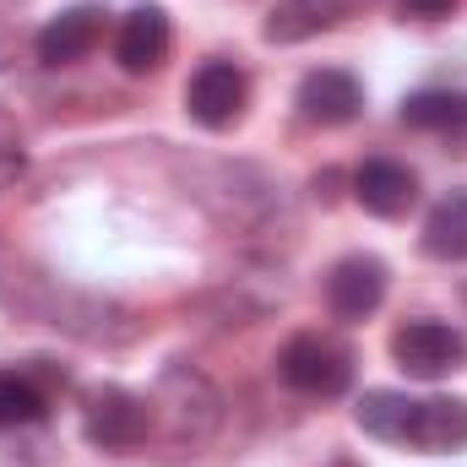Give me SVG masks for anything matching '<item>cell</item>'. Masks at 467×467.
Here are the masks:
<instances>
[{"label":"cell","instance_id":"1","mask_svg":"<svg viewBox=\"0 0 467 467\" xmlns=\"http://www.w3.org/2000/svg\"><path fill=\"white\" fill-rule=\"evenodd\" d=\"M277 375L305 397H337L353 380V348L332 332H299L277 353Z\"/></svg>","mask_w":467,"mask_h":467},{"label":"cell","instance_id":"2","mask_svg":"<svg viewBox=\"0 0 467 467\" xmlns=\"http://www.w3.org/2000/svg\"><path fill=\"white\" fill-rule=\"evenodd\" d=\"M147 430H152L147 397H136V391H125V386H93V391L82 397V435H88L93 446H104V451H130V446L147 441Z\"/></svg>","mask_w":467,"mask_h":467},{"label":"cell","instance_id":"3","mask_svg":"<svg viewBox=\"0 0 467 467\" xmlns=\"http://www.w3.org/2000/svg\"><path fill=\"white\" fill-rule=\"evenodd\" d=\"M391 358L413 375V380H446L451 369H462L467 337L446 321H408L391 332Z\"/></svg>","mask_w":467,"mask_h":467},{"label":"cell","instance_id":"4","mask_svg":"<svg viewBox=\"0 0 467 467\" xmlns=\"http://www.w3.org/2000/svg\"><path fill=\"white\" fill-rule=\"evenodd\" d=\"M244 104H250V82L234 60H207L185 88V109L207 130H229L234 119L244 115Z\"/></svg>","mask_w":467,"mask_h":467},{"label":"cell","instance_id":"5","mask_svg":"<svg viewBox=\"0 0 467 467\" xmlns=\"http://www.w3.org/2000/svg\"><path fill=\"white\" fill-rule=\"evenodd\" d=\"M386 299V261L380 255H343L327 272V305L337 321H369Z\"/></svg>","mask_w":467,"mask_h":467},{"label":"cell","instance_id":"6","mask_svg":"<svg viewBox=\"0 0 467 467\" xmlns=\"http://www.w3.org/2000/svg\"><path fill=\"white\" fill-rule=\"evenodd\" d=\"M353 202L375 218H402L413 202H419V174L408 163H391V158H369L353 169Z\"/></svg>","mask_w":467,"mask_h":467},{"label":"cell","instance_id":"7","mask_svg":"<svg viewBox=\"0 0 467 467\" xmlns=\"http://www.w3.org/2000/svg\"><path fill=\"white\" fill-rule=\"evenodd\" d=\"M104 38V5H71L60 16L44 22L38 33V60L44 66H77L82 55H93Z\"/></svg>","mask_w":467,"mask_h":467},{"label":"cell","instance_id":"8","mask_svg":"<svg viewBox=\"0 0 467 467\" xmlns=\"http://www.w3.org/2000/svg\"><path fill=\"white\" fill-rule=\"evenodd\" d=\"M169 16L163 5H136L125 22H119V38H115V60L130 71V77H147L169 60Z\"/></svg>","mask_w":467,"mask_h":467},{"label":"cell","instance_id":"9","mask_svg":"<svg viewBox=\"0 0 467 467\" xmlns=\"http://www.w3.org/2000/svg\"><path fill=\"white\" fill-rule=\"evenodd\" d=\"M358 109H364V88L337 66H321L299 82V115L310 125H348Z\"/></svg>","mask_w":467,"mask_h":467},{"label":"cell","instance_id":"10","mask_svg":"<svg viewBox=\"0 0 467 467\" xmlns=\"http://www.w3.org/2000/svg\"><path fill=\"white\" fill-rule=\"evenodd\" d=\"M358 5H369V0H277L272 16H266V38H272V44H299V38H310V33L337 27V22L353 16Z\"/></svg>","mask_w":467,"mask_h":467},{"label":"cell","instance_id":"11","mask_svg":"<svg viewBox=\"0 0 467 467\" xmlns=\"http://www.w3.org/2000/svg\"><path fill=\"white\" fill-rule=\"evenodd\" d=\"M408 446H419V451H462L467 446V402H457V397L419 402L413 408Z\"/></svg>","mask_w":467,"mask_h":467},{"label":"cell","instance_id":"12","mask_svg":"<svg viewBox=\"0 0 467 467\" xmlns=\"http://www.w3.org/2000/svg\"><path fill=\"white\" fill-rule=\"evenodd\" d=\"M413 397H402V391H364L358 397V408H353V419H358V430L364 435H375V441H391V446H408V430H413Z\"/></svg>","mask_w":467,"mask_h":467},{"label":"cell","instance_id":"13","mask_svg":"<svg viewBox=\"0 0 467 467\" xmlns=\"http://www.w3.org/2000/svg\"><path fill=\"white\" fill-rule=\"evenodd\" d=\"M424 255L435 261H467V191H451L424 218Z\"/></svg>","mask_w":467,"mask_h":467},{"label":"cell","instance_id":"14","mask_svg":"<svg viewBox=\"0 0 467 467\" xmlns=\"http://www.w3.org/2000/svg\"><path fill=\"white\" fill-rule=\"evenodd\" d=\"M402 125L435 130V136H467V99L451 88H424L402 104Z\"/></svg>","mask_w":467,"mask_h":467},{"label":"cell","instance_id":"15","mask_svg":"<svg viewBox=\"0 0 467 467\" xmlns=\"http://www.w3.org/2000/svg\"><path fill=\"white\" fill-rule=\"evenodd\" d=\"M38 419H44V391L27 375L0 369V430H22V424H38Z\"/></svg>","mask_w":467,"mask_h":467},{"label":"cell","instance_id":"16","mask_svg":"<svg viewBox=\"0 0 467 467\" xmlns=\"http://www.w3.org/2000/svg\"><path fill=\"white\" fill-rule=\"evenodd\" d=\"M27 169V152H22V136H16V125L0 115V191L5 185H16V174Z\"/></svg>","mask_w":467,"mask_h":467},{"label":"cell","instance_id":"17","mask_svg":"<svg viewBox=\"0 0 467 467\" xmlns=\"http://www.w3.org/2000/svg\"><path fill=\"white\" fill-rule=\"evenodd\" d=\"M397 5H402V16H419V22H435V16L457 11V0H397Z\"/></svg>","mask_w":467,"mask_h":467},{"label":"cell","instance_id":"18","mask_svg":"<svg viewBox=\"0 0 467 467\" xmlns=\"http://www.w3.org/2000/svg\"><path fill=\"white\" fill-rule=\"evenodd\" d=\"M332 467H353V462H332Z\"/></svg>","mask_w":467,"mask_h":467}]
</instances>
